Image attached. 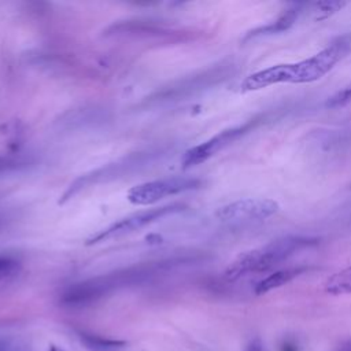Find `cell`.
I'll use <instances>...</instances> for the list:
<instances>
[{"mask_svg":"<svg viewBox=\"0 0 351 351\" xmlns=\"http://www.w3.org/2000/svg\"><path fill=\"white\" fill-rule=\"evenodd\" d=\"M348 43L344 40L333 41L318 53L296 63H284L259 70L248 77L240 85L241 92H251L267 88L276 84H307L322 78L332 67L348 52Z\"/></svg>","mask_w":351,"mask_h":351,"instance_id":"1","label":"cell"},{"mask_svg":"<svg viewBox=\"0 0 351 351\" xmlns=\"http://www.w3.org/2000/svg\"><path fill=\"white\" fill-rule=\"evenodd\" d=\"M319 240L306 236H287L277 239L263 247L241 252L225 270L228 281H236L250 273L266 271L300 250L318 245Z\"/></svg>","mask_w":351,"mask_h":351,"instance_id":"2","label":"cell"},{"mask_svg":"<svg viewBox=\"0 0 351 351\" xmlns=\"http://www.w3.org/2000/svg\"><path fill=\"white\" fill-rule=\"evenodd\" d=\"M202 186V180L192 177H169L138 184L128 191L126 199L134 206H149L167 196L184 193Z\"/></svg>","mask_w":351,"mask_h":351,"instance_id":"3","label":"cell"},{"mask_svg":"<svg viewBox=\"0 0 351 351\" xmlns=\"http://www.w3.org/2000/svg\"><path fill=\"white\" fill-rule=\"evenodd\" d=\"M184 208H185V206L181 203H171V204H167L163 207L151 208V210L132 214L126 218H122V219L114 222L112 225L107 226L106 229L100 230L99 233H96L95 236L88 239L86 244H97V243L107 241L111 239L122 237L125 234H130L136 230H140V229L156 222L158 219H162V218L176 214V213H180Z\"/></svg>","mask_w":351,"mask_h":351,"instance_id":"4","label":"cell"},{"mask_svg":"<svg viewBox=\"0 0 351 351\" xmlns=\"http://www.w3.org/2000/svg\"><path fill=\"white\" fill-rule=\"evenodd\" d=\"M256 123H258V118H254L240 126L225 129V130L219 132L218 134L213 136L211 138L206 140L204 143L189 148L182 156V167L189 169V167L197 166V165L208 160L217 152H219L221 149L228 147L230 143H233L243 134L252 130L256 126Z\"/></svg>","mask_w":351,"mask_h":351,"instance_id":"5","label":"cell"},{"mask_svg":"<svg viewBox=\"0 0 351 351\" xmlns=\"http://www.w3.org/2000/svg\"><path fill=\"white\" fill-rule=\"evenodd\" d=\"M280 208V204L273 199H240L222 206L217 211V217L221 221H262L274 215Z\"/></svg>","mask_w":351,"mask_h":351,"instance_id":"6","label":"cell"},{"mask_svg":"<svg viewBox=\"0 0 351 351\" xmlns=\"http://www.w3.org/2000/svg\"><path fill=\"white\" fill-rule=\"evenodd\" d=\"M125 277H128V274H114L74 284L70 288H67L62 295V303L69 306L88 304L99 299L101 295H104L108 289H111L115 285V282L125 280Z\"/></svg>","mask_w":351,"mask_h":351,"instance_id":"7","label":"cell"},{"mask_svg":"<svg viewBox=\"0 0 351 351\" xmlns=\"http://www.w3.org/2000/svg\"><path fill=\"white\" fill-rule=\"evenodd\" d=\"M302 5L300 3L298 4H292L289 8H287L274 22L271 23H267L265 26H259L251 32H248L243 41H248V40H252V38H256V37H262V36H269V34H276V33H281V32H285L288 30L298 19L300 11H302Z\"/></svg>","mask_w":351,"mask_h":351,"instance_id":"8","label":"cell"},{"mask_svg":"<svg viewBox=\"0 0 351 351\" xmlns=\"http://www.w3.org/2000/svg\"><path fill=\"white\" fill-rule=\"evenodd\" d=\"M307 267H291V269H284V270H277L263 280H261L255 285V293L256 295H263L270 292L271 289L280 288L288 282H291L293 278H296L299 274L304 273Z\"/></svg>","mask_w":351,"mask_h":351,"instance_id":"9","label":"cell"},{"mask_svg":"<svg viewBox=\"0 0 351 351\" xmlns=\"http://www.w3.org/2000/svg\"><path fill=\"white\" fill-rule=\"evenodd\" d=\"M324 289L330 295L351 293V266L329 276L324 282Z\"/></svg>","mask_w":351,"mask_h":351,"instance_id":"10","label":"cell"},{"mask_svg":"<svg viewBox=\"0 0 351 351\" xmlns=\"http://www.w3.org/2000/svg\"><path fill=\"white\" fill-rule=\"evenodd\" d=\"M81 343L89 351H117L126 346V341H123V340L107 339V337H103L99 335L85 333V332L81 333Z\"/></svg>","mask_w":351,"mask_h":351,"instance_id":"11","label":"cell"},{"mask_svg":"<svg viewBox=\"0 0 351 351\" xmlns=\"http://www.w3.org/2000/svg\"><path fill=\"white\" fill-rule=\"evenodd\" d=\"M347 3L340 1V0H322V1H315L313 3V12H314V19L315 21H322L326 19L328 16L333 15L335 12L340 11Z\"/></svg>","mask_w":351,"mask_h":351,"instance_id":"12","label":"cell"},{"mask_svg":"<svg viewBox=\"0 0 351 351\" xmlns=\"http://www.w3.org/2000/svg\"><path fill=\"white\" fill-rule=\"evenodd\" d=\"M19 270V262L8 255H0V281L14 276Z\"/></svg>","mask_w":351,"mask_h":351,"instance_id":"13","label":"cell"},{"mask_svg":"<svg viewBox=\"0 0 351 351\" xmlns=\"http://www.w3.org/2000/svg\"><path fill=\"white\" fill-rule=\"evenodd\" d=\"M351 103V86L343 89V90H339L337 93H335L333 96H330L325 106L329 107V108H336V107H341V106H346Z\"/></svg>","mask_w":351,"mask_h":351,"instance_id":"14","label":"cell"},{"mask_svg":"<svg viewBox=\"0 0 351 351\" xmlns=\"http://www.w3.org/2000/svg\"><path fill=\"white\" fill-rule=\"evenodd\" d=\"M333 351H351V339L339 344Z\"/></svg>","mask_w":351,"mask_h":351,"instance_id":"15","label":"cell"},{"mask_svg":"<svg viewBox=\"0 0 351 351\" xmlns=\"http://www.w3.org/2000/svg\"><path fill=\"white\" fill-rule=\"evenodd\" d=\"M281 351H296V347L293 344H284Z\"/></svg>","mask_w":351,"mask_h":351,"instance_id":"16","label":"cell"},{"mask_svg":"<svg viewBox=\"0 0 351 351\" xmlns=\"http://www.w3.org/2000/svg\"><path fill=\"white\" fill-rule=\"evenodd\" d=\"M48 351H63V350H60V348H58L56 346H51L49 347V350Z\"/></svg>","mask_w":351,"mask_h":351,"instance_id":"17","label":"cell"},{"mask_svg":"<svg viewBox=\"0 0 351 351\" xmlns=\"http://www.w3.org/2000/svg\"><path fill=\"white\" fill-rule=\"evenodd\" d=\"M350 40H351V37H350Z\"/></svg>","mask_w":351,"mask_h":351,"instance_id":"18","label":"cell"}]
</instances>
